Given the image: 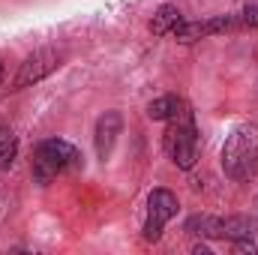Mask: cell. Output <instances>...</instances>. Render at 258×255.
<instances>
[{"label": "cell", "mask_w": 258, "mask_h": 255, "mask_svg": "<svg viewBox=\"0 0 258 255\" xmlns=\"http://www.w3.org/2000/svg\"><path fill=\"white\" fill-rule=\"evenodd\" d=\"M222 171L237 180L246 183L249 177H255L258 171V126L255 123H240L228 132L225 144H222Z\"/></svg>", "instance_id": "6da1fadb"}, {"label": "cell", "mask_w": 258, "mask_h": 255, "mask_svg": "<svg viewBox=\"0 0 258 255\" xmlns=\"http://www.w3.org/2000/svg\"><path fill=\"white\" fill-rule=\"evenodd\" d=\"M78 168H81V150L63 138H45L33 150V177L42 186H48L51 180L72 174Z\"/></svg>", "instance_id": "7a4b0ae2"}, {"label": "cell", "mask_w": 258, "mask_h": 255, "mask_svg": "<svg viewBox=\"0 0 258 255\" xmlns=\"http://www.w3.org/2000/svg\"><path fill=\"white\" fill-rule=\"evenodd\" d=\"M165 150L177 168H192L198 162V129H195L192 111L183 105L177 117L168 120L165 129Z\"/></svg>", "instance_id": "3957f363"}, {"label": "cell", "mask_w": 258, "mask_h": 255, "mask_svg": "<svg viewBox=\"0 0 258 255\" xmlns=\"http://www.w3.org/2000/svg\"><path fill=\"white\" fill-rule=\"evenodd\" d=\"M177 195L171 189H153L147 195V216H144V240H159L162 228L177 216Z\"/></svg>", "instance_id": "277c9868"}, {"label": "cell", "mask_w": 258, "mask_h": 255, "mask_svg": "<svg viewBox=\"0 0 258 255\" xmlns=\"http://www.w3.org/2000/svg\"><path fill=\"white\" fill-rule=\"evenodd\" d=\"M63 57L66 54L60 48H39V51L27 54L24 63L18 66V75L12 78V90H21V87H27V84L42 81L45 75H51L54 69L63 66Z\"/></svg>", "instance_id": "5b68a950"}, {"label": "cell", "mask_w": 258, "mask_h": 255, "mask_svg": "<svg viewBox=\"0 0 258 255\" xmlns=\"http://www.w3.org/2000/svg\"><path fill=\"white\" fill-rule=\"evenodd\" d=\"M231 30H243L240 27V15H216V18H207V21H180L174 27V39L189 45L198 39H207V36H219V33H231Z\"/></svg>", "instance_id": "8992f818"}, {"label": "cell", "mask_w": 258, "mask_h": 255, "mask_svg": "<svg viewBox=\"0 0 258 255\" xmlns=\"http://www.w3.org/2000/svg\"><path fill=\"white\" fill-rule=\"evenodd\" d=\"M120 129H123V117H120V111H105V114L96 120V135H93V138H96V156H99L102 162L111 156Z\"/></svg>", "instance_id": "52a82bcc"}, {"label": "cell", "mask_w": 258, "mask_h": 255, "mask_svg": "<svg viewBox=\"0 0 258 255\" xmlns=\"http://www.w3.org/2000/svg\"><path fill=\"white\" fill-rule=\"evenodd\" d=\"M180 21H183V18H180V9L171 6V3H165V6H159L156 15L150 18V33H153V36H168V33H174V27H177Z\"/></svg>", "instance_id": "ba28073f"}, {"label": "cell", "mask_w": 258, "mask_h": 255, "mask_svg": "<svg viewBox=\"0 0 258 255\" xmlns=\"http://www.w3.org/2000/svg\"><path fill=\"white\" fill-rule=\"evenodd\" d=\"M180 108H183V99H177V96H159V99H153L150 105H147V117L150 120H171V117H177L180 114Z\"/></svg>", "instance_id": "9c48e42d"}, {"label": "cell", "mask_w": 258, "mask_h": 255, "mask_svg": "<svg viewBox=\"0 0 258 255\" xmlns=\"http://www.w3.org/2000/svg\"><path fill=\"white\" fill-rule=\"evenodd\" d=\"M186 231L198 237H222V219L219 216H192L186 222Z\"/></svg>", "instance_id": "30bf717a"}, {"label": "cell", "mask_w": 258, "mask_h": 255, "mask_svg": "<svg viewBox=\"0 0 258 255\" xmlns=\"http://www.w3.org/2000/svg\"><path fill=\"white\" fill-rule=\"evenodd\" d=\"M252 234V222L246 216H225L222 219V237L228 240H249Z\"/></svg>", "instance_id": "8fae6325"}, {"label": "cell", "mask_w": 258, "mask_h": 255, "mask_svg": "<svg viewBox=\"0 0 258 255\" xmlns=\"http://www.w3.org/2000/svg\"><path fill=\"white\" fill-rule=\"evenodd\" d=\"M15 153H18V138L15 132L6 126H0V168H9L15 162Z\"/></svg>", "instance_id": "7c38bea8"}, {"label": "cell", "mask_w": 258, "mask_h": 255, "mask_svg": "<svg viewBox=\"0 0 258 255\" xmlns=\"http://www.w3.org/2000/svg\"><path fill=\"white\" fill-rule=\"evenodd\" d=\"M237 15H240V27L243 30H255L258 27V0H246L243 12H237Z\"/></svg>", "instance_id": "4fadbf2b"}, {"label": "cell", "mask_w": 258, "mask_h": 255, "mask_svg": "<svg viewBox=\"0 0 258 255\" xmlns=\"http://www.w3.org/2000/svg\"><path fill=\"white\" fill-rule=\"evenodd\" d=\"M3 78H6V66H3V60H0V84H3Z\"/></svg>", "instance_id": "5bb4252c"}, {"label": "cell", "mask_w": 258, "mask_h": 255, "mask_svg": "<svg viewBox=\"0 0 258 255\" xmlns=\"http://www.w3.org/2000/svg\"><path fill=\"white\" fill-rule=\"evenodd\" d=\"M252 213H255V219H258V198H255V210H252Z\"/></svg>", "instance_id": "9a60e30c"}]
</instances>
